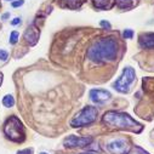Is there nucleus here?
I'll return each instance as SVG.
<instances>
[{
    "instance_id": "1",
    "label": "nucleus",
    "mask_w": 154,
    "mask_h": 154,
    "mask_svg": "<svg viewBox=\"0 0 154 154\" xmlns=\"http://www.w3.org/2000/svg\"><path fill=\"white\" fill-rule=\"evenodd\" d=\"M119 52V44L113 36H104L95 40L86 51L89 61L96 64L109 63L117 60Z\"/></svg>"
},
{
    "instance_id": "2",
    "label": "nucleus",
    "mask_w": 154,
    "mask_h": 154,
    "mask_svg": "<svg viewBox=\"0 0 154 154\" xmlns=\"http://www.w3.org/2000/svg\"><path fill=\"white\" fill-rule=\"evenodd\" d=\"M102 122L108 128L117 129V130H125V131H131L136 134H140L143 130L142 124L136 122L130 114L124 113V112L109 110L104 113Z\"/></svg>"
},
{
    "instance_id": "3",
    "label": "nucleus",
    "mask_w": 154,
    "mask_h": 154,
    "mask_svg": "<svg viewBox=\"0 0 154 154\" xmlns=\"http://www.w3.org/2000/svg\"><path fill=\"white\" fill-rule=\"evenodd\" d=\"M4 135L6 136L8 140H10L12 142L22 143L26 140L24 125L17 117L11 115L4 124Z\"/></svg>"
},
{
    "instance_id": "4",
    "label": "nucleus",
    "mask_w": 154,
    "mask_h": 154,
    "mask_svg": "<svg viewBox=\"0 0 154 154\" xmlns=\"http://www.w3.org/2000/svg\"><path fill=\"white\" fill-rule=\"evenodd\" d=\"M98 117V109L94 106H85L82 110L75 114V117L70 120V126L74 129L84 128L94 124Z\"/></svg>"
},
{
    "instance_id": "5",
    "label": "nucleus",
    "mask_w": 154,
    "mask_h": 154,
    "mask_svg": "<svg viewBox=\"0 0 154 154\" xmlns=\"http://www.w3.org/2000/svg\"><path fill=\"white\" fill-rule=\"evenodd\" d=\"M135 82H136V72L132 67L128 66L123 69L119 78L114 82L113 88L120 94H129Z\"/></svg>"
},
{
    "instance_id": "6",
    "label": "nucleus",
    "mask_w": 154,
    "mask_h": 154,
    "mask_svg": "<svg viewBox=\"0 0 154 154\" xmlns=\"http://www.w3.org/2000/svg\"><path fill=\"white\" fill-rule=\"evenodd\" d=\"M106 149L109 154H128L131 149V146L128 140L118 137L109 140L106 143Z\"/></svg>"
},
{
    "instance_id": "7",
    "label": "nucleus",
    "mask_w": 154,
    "mask_h": 154,
    "mask_svg": "<svg viewBox=\"0 0 154 154\" xmlns=\"http://www.w3.org/2000/svg\"><path fill=\"white\" fill-rule=\"evenodd\" d=\"M94 138L88 136H76L69 135L63 140V146L66 148H85L92 143Z\"/></svg>"
},
{
    "instance_id": "8",
    "label": "nucleus",
    "mask_w": 154,
    "mask_h": 154,
    "mask_svg": "<svg viewBox=\"0 0 154 154\" xmlns=\"http://www.w3.org/2000/svg\"><path fill=\"white\" fill-rule=\"evenodd\" d=\"M89 96H90V100L97 104H103L112 98V94L104 89H91L89 92Z\"/></svg>"
},
{
    "instance_id": "9",
    "label": "nucleus",
    "mask_w": 154,
    "mask_h": 154,
    "mask_svg": "<svg viewBox=\"0 0 154 154\" xmlns=\"http://www.w3.org/2000/svg\"><path fill=\"white\" fill-rule=\"evenodd\" d=\"M39 36H40V30H39V28L35 27L34 24H32V26H29V27L26 29V32H24V34H23V39H24V42H26L29 46H34L38 42H39Z\"/></svg>"
},
{
    "instance_id": "10",
    "label": "nucleus",
    "mask_w": 154,
    "mask_h": 154,
    "mask_svg": "<svg viewBox=\"0 0 154 154\" xmlns=\"http://www.w3.org/2000/svg\"><path fill=\"white\" fill-rule=\"evenodd\" d=\"M138 45L141 49H154V33L147 32L138 36Z\"/></svg>"
},
{
    "instance_id": "11",
    "label": "nucleus",
    "mask_w": 154,
    "mask_h": 154,
    "mask_svg": "<svg viewBox=\"0 0 154 154\" xmlns=\"http://www.w3.org/2000/svg\"><path fill=\"white\" fill-rule=\"evenodd\" d=\"M84 0H62V8L69 10H78L82 8Z\"/></svg>"
},
{
    "instance_id": "12",
    "label": "nucleus",
    "mask_w": 154,
    "mask_h": 154,
    "mask_svg": "<svg viewBox=\"0 0 154 154\" xmlns=\"http://www.w3.org/2000/svg\"><path fill=\"white\" fill-rule=\"evenodd\" d=\"M92 4L98 10H109L113 8V0H92Z\"/></svg>"
},
{
    "instance_id": "13",
    "label": "nucleus",
    "mask_w": 154,
    "mask_h": 154,
    "mask_svg": "<svg viewBox=\"0 0 154 154\" xmlns=\"http://www.w3.org/2000/svg\"><path fill=\"white\" fill-rule=\"evenodd\" d=\"M114 2L117 4V6L122 10H130L135 5L134 0H114Z\"/></svg>"
},
{
    "instance_id": "14",
    "label": "nucleus",
    "mask_w": 154,
    "mask_h": 154,
    "mask_svg": "<svg viewBox=\"0 0 154 154\" xmlns=\"http://www.w3.org/2000/svg\"><path fill=\"white\" fill-rule=\"evenodd\" d=\"M3 104L6 107V108H11L15 106V98L12 95H5L3 97Z\"/></svg>"
},
{
    "instance_id": "15",
    "label": "nucleus",
    "mask_w": 154,
    "mask_h": 154,
    "mask_svg": "<svg viewBox=\"0 0 154 154\" xmlns=\"http://www.w3.org/2000/svg\"><path fill=\"white\" fill-rule=\"evenodd\" d=\"M128 154H150V153H148V152H147L146 149H143L142 147L136 146V147L131 148V149H130V152H129Z\"/></svg>"
},
{
    "instance_id": "16",
    "label": "nucleus",
    "mask_w": 154,
    "mask_h": 154,
    "mask_svg": "<svg viewBox=\"0 0 154 154\" xmlns=\"http://www.w3.org/2000/svg\"><path fill=\"white\" fill-rule=\"evenodd\" d=\"M18 39H20V34H18L16 30L11 32V34H10V39H9V43H10L11 45H15V44H17Z\"/></svg>"
},
{
    "instance_id": "17",
    "label": "nucleus",
    "mask_w": 154,
    "mask_h": 154,
    "mask_svg": "<svg viewBox=\"0 0 154 154\" xmlns=\"http://www.w3.org/2000/svg\"><path fill=\"white\" fill-rule=\"evenodd\" d=\"M123 38H124V39H132V38H134V30L130 29V28L125 29L123 32Z\"/></svg>"
},
{
    "instance_id": "18",
    "label": "nucleus",
    "mask_w": 154,
    "mask_h": 154,
    "mask_svg": "<svg viewBox=\"0 0 154 154\" xmlns=\"http://www.w3.org/2000/svg\"><path fill=\"white\" fill-rule=\"evenodd\" d=\"M8 57H9V52L5 51V50H2V49H0V60H2V61H6Z\"/></svg>"
},
{
    "instance_id": "19",
    "label": "nucleus",
    "mask_w": 154,
    "mask_h": 154,
    "mask_svg": "<svg viewBox=\"0 0 154 154\" xmlns=\"http://www.w3.org/2000/svg\"><path fill=\"white\" fill-rule=\"evenodd\" d=\"M100 26L102 27V28H104V29H112V24L108 22V21H101L100 22Z\"/></svg>"
},
{
    "instance_id": "20",
    "label": "nucleus",
    "mask_w": 154,
    "mask_h": 154,
    "mask_svg": "<svg viewBox=\"0 0 154 154\" xmlns=\"http://www.w3.org/2000/svg\"><path fill=\"white\" fill-rule=\"evenodd\" d=\"M23 4H24V0H14L11 5H12V8H20Z\"/></svg>"
},
{
    "instance_id": "21",
    "label": "nucleus",
    "mask_w": 154,
    "mask_h": 154,
    "mask_svg": "<svg viewBox=\"0 0 154 154\" xmlns=\"http://www.w3.org/2000/svg\"><path fill=\"white\" fill-rule=\"evenodd\" d=\"M16 154H33V148H26V149H22L20 152H17Z\"/></svg>"
},
{
    "instance_id": "22",
    "label": "nucleus",
    "mask_w": 154,
    "mask_h": 154,
    "mask_svg": "<svg viewBox=\"0 0 154 154\" xmlns=\"http://www.w3.org/2000/svg\"><path fill=\"white\" fill-rule=\"evenodd\" d=\"M21 22H22V21H21L20 17H15V18L11 21V24H12V26H18V24H21Z\"/></svg>"
},
{
    "instance_id": "23",
    "label": "nucleus",
    "mask_w": 154,
    "mask_h": 154,
    "mask_svg": "<svg viewBox=\"0 0 154 154\" xmlns=\"http://www.w3.org/2000/svg\"><path fill=\"white\" fill-rule=\"evenodd\" d=\"M10 17V12H8V14H4L3 15V17H2V20H8Z\"/></svg>"
},
{
    "instance_id": "24",
    "label": "nucleus",
    "mask_w": 154,
    "mask_h": 154,
    "mask_svg": "<svg viewBox=\"0 0 154 154\" xmlns=\"http://www.w3.org/2000/svg\"><path fill=\"white\" fill-rule=\"evenodd\" d=\"M2 83H3V75H2V73H0V85H2Z\"/></svg>"
},
{
    "instance_id": "25",
    "label": "nucleus",
    "mask_w": 154,
    "mask_h": 154,
    "mask_svg": "<svg viewBox=\"0 0 154 154\" xmlns=\"http://www.w3.org/2000/svg\"><path fill=\"white\" fill-rule=\"evenodd\" d=\"M39 154H49V153H46V152H42V153H39Z\"/></svg>"
},
{
    "instance_id": "26",
    "label": "nucleus",
    "mask_w": 154,
    "mask_h": 154,
    "mask_svg": "<svg viewBox=\"0 0 154 154\" xmlns=\"http://www.w3.org/2000/svg\"><path fill=\"white\" fill-rule=\"evenodd\" d=\"M82 154H92V153H82Z\"/></svg>"
},
{
    "instance_id": "27",
    "label": "nucleus",
    "mask_w": 154,
    "mask_h": 154,
    "mask_svg": "<svg viewBox=\"0 0 154 154\" xmlns=\"http://www.w3.org/2000/svg\"><path fill=\"white\" fill-rule=\"evenodd\" d=\"M8 2H14V0H8Z\"/></svg>"
},
{
    "instance_id": "28",
    "label": "nucleus",
    "mask_w": 154,
    "mask_h": 154,
    "mask_svg": "<svg viewBox=\"0 0 154 154\" xmlns=\"http://www.w3.org/2000/svg\"><path fill=\"white\" fill-rule=\"evenodd\" d=\"M0 9H2V3H0Z\"/></svg>"
}]
</instances>
